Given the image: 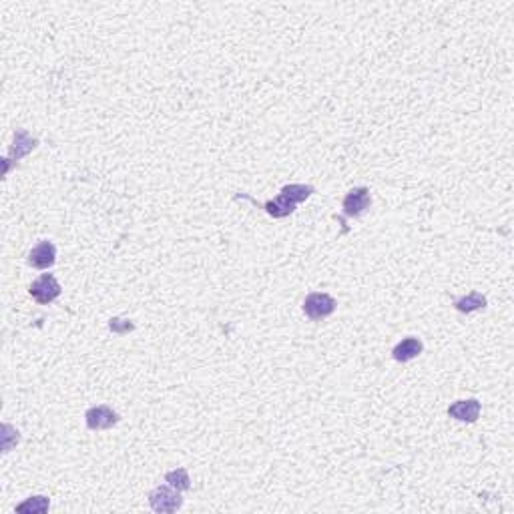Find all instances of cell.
<instances>
[{
  "instance_id": "8992f818",
  "label": "cell",
  "mask_w": 514,
  "mask_h": 514,
  "mask_svg": "<svg viewBox=\"0 0 514 514\" xmlns=\"http://www.w3.org/2000/svg\"><path fill=\"white\" fill-rule=\"evenodd\" d=\"M56 261V247L53 241H40L28 254V265L35 270H49Z\"/></svg>"
},
{
  "instance_id": "3957f363",
  "label": "cell",
  "mask_w": 514,
  "mask_h": 514,
  "mask_svg": "<svg viewBox=\"0 0 514 514\" xmlns=\"http://www.w3.org/2000/svg\"><path fill=\"white\" fill-rule=\"evenodd\" d=\"M335 299L328 294H310L304 301V313L312 320V322H320L330 317L335 312Z\"/></svg>"
},
{
  "instance_id": "52a82bcc",
  "label": "cell",
  "mask_w": 514,
  "mask_h": 514,
  "mask_svg": "<svg viewBox=\"0 0 514 514\" xmlns=\"http://www.w3.org/2000/svg\"><path fill=\"white\" fill-rule=\"evenodd\" d=\"M480 410L482 404L478 402L476 398H470V400H458L454 404L448 406V416L458 420V422H476L478 416H480Z\"/></svg>"
},
{
  "instance_id": "4fadbf2b",
  "label": "cell",
  "mask_w": 514,
  "mask_h": 514,
  "mask_svg": "<svg viewBox=\"0 0 514 514\" xmlns=\"http://www.w3.org/2000/svg\"><path fill=\"white\" fill-rule=\"evenodd\" d=\"M165 482L169 486L177 488L179 492H185L191 488V478H189V472L185 468H175V470H169L165 474Z\"/></svg>"
},
{
  "instance_id": "7a4b0ae2",
  "label": "cell",
  "mask_w": 514,
  "mask_h": 514,
  "mask_svg": "<svg viewBox=\"0 0 514 514\" xmlns=\"http://www.w3.org/2000/svg\"><path fill=\"white\" fill-rule=\"evenodd\" d=\"M28 292H31L33 299H35L37 304H40V306H49V304H53L56 297L60 295L63 288H60V283L56 281V277L53 276V274H44V276H40L38 279H35V281L31 283Z\"/></svg>"
},
{
  "instance_id": "ba28073f",
  "label": "cell",
  "mask_w": 514,
  "mask_h": 514,
  "mask_svg": "<svg viewBox=\"0 0 514 514\" xmlns=\"http://www.w3.org/2000/svg\"><path fill=\"white\" fill-rule=\"evenodd\" d=\"M422 342L418 340V338H404L396 348H394V351H392V356H394V360L396 362H410V360H414V358H418L420 354H422Z\"/></svg>"
},
{
  "instance_id": "5bb4252c",
  "label": "cell",
  "mask_w": 514,
  "mask_h": 514,
  "mask_svg": "<svg viewBox=\"0 0 514 514\" xmlns=\"http://www.w3.org/2000/svg\"><path fill=\"white\" fill-rule=\"evenodd\" d=\"M313 191H315V189H313L312 185H285V187L281 189V193H283L288 199H292L294 203L306 201Z\"/></svg>"
},
{
  "instance_id": "30bf717a",
  "label": "cell",
  "mask_w": 514,
  "mask_h": 514,
  "mask_svg": "<svg viewBox=\"0 0 514 514\" xmlns=\"http://www.w3.org/2000/svg\"><path fill=\"white\" fill-rule=\"evenodd\" d=\"M454 308L458 310L460 313H472L478 312V310H484L486 308V297L478 292H472V294L464 295L454 301Z\"/></svg>"
},
{
  "instance_id": "6da1fadb",
  "label": "cell",
  "mask_w": 514,
  "mask_h": 514,
  "mask_svg": "<svg viewBox=\"0 0 514 514\" xmlns=\"http://www.w3.org/2000/svg\"><path fill=\"white\" fill-rule=\"evenodd\" d=\"M149 504L155 513H177L183 506V498L173 486H157L149 492Z\"/></svg>"
},
{
  "instance_id": "5b68a950",
  "label": "cell",
  "mask_w": 514,
  "mask_h": 514,
  "mask_svg": "<svg viewBox=\"0 0 514 514\" xmlns=\"http://www.w3.org/2000/svg\"><path fill=\"white\" fill-rule=\"evenodd\" d=\"M370 205H372L370 189L367 187H356L344 197L342 209H344L346 217H360L370 209Z\"/></svg>"
},
{
  "instance_id": "7c38bea8",
  "label": "cell",
  "mask_w": 514,
  "mask_h": 514,
  "mask_svg": "<svg viewBox=\"0 0 514 514\" xmlns=\"http://www.w3.org/2000/svg\"><path fill=\"white\" fill-rule=\"evenodd\" d=\"M37 139H33L28 133H24V131H17L15 133V147H13V157H24L26 153H31L33 149L37 147Z\"/></svg>"
},
{
  "instance_id": "9c48e42d",
  "label": "cell",
  "mask_w": 514,
  "mask_h": 514,
  "mask_svg": "<svg viewBox=\"0 0 514 514\" xmlns=\"http://www.w3.org/2000/svg\"><path fill=\"white\" fill-rule=\"evenodd\" d=\"M295 207H297V203H294L292 199H288L283 193H279L276 199H272V201L263 203V209H265L272 217H276V219H283V217L292 215L295 211Z\"/></svg>"
},
{
  "instance_id": "277c9868",
  "label": "cell",
  "mask_w": 514,
  "mask_h": 514,
  "mask_svg": "<svg viewBox=\"0 0 514 514\" xmlns=\"http://www.w3.org/2000/svg\"><path fill=\"white\" fill-rule=\"evenodd\" d=\"M119 414L109 408V406H92L85 412V422L87 428L92 432H99V430H109L115 424H119Z\"/></svg>"
},
{
  "instance_id": "8fae6325",
  "label": "cell",
  "mask_w": 514,
  "mask_h": 514,
  "mask_svg": "<svg viewBox=\"0 0 514 514\" xmlns=\"http://www.w3.org/2000/svg\"><path fill=\"white\" fill-rule=\"evenodd\" d=\"M51 506V500L47 496H33L17 506L19 514H44Z\"/></svg>"
}]
</instances>
